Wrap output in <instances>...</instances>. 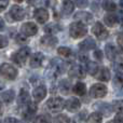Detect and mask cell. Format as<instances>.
<instances>
[{
	"mask_svg": "<svg viewBox=\"0 0 123 123\" xmlns=\"http://www.w3.org/2000/svg\"><path fill=\"white\" fill-rule=\"evenodd\" d=\"M96 78H97L98 80L103 81V82H107V81H109V79H110V72H109V70L107 69L106 67H103L102 69L99 70V72L97 74Z\"/></svg>",
	"mask_w": 123,
	"mask_h": 123,
	"instance_id": "cb8c5ba5",
	"label": "cell"
},
{
	"mask_svg": "<svg viewBox=\"0 0 123 123\" xmlns=\"http://www.w3.org/2000/svg\"><path fill=\"white\" fill-rule=\"evenodd\" d=\"M105 52H106V55L109 60H116V55H117V49L115 48V45L108 43L105 47Z\"/></svg>",
	"mask_w": 123,
	"mask_h": 123,
	"instance_id": "603a6c76",
	"label": "cell"
},
{
	"mask_svg": "<svg viewBox=\"0 0 123 123\" xmlns=\"http://www.w3.org/2000/svg\"><path fill=\"white\" fill-rule=\"evenodd\" d=\"M65 100L61 97H52L47 102V108L51 112H58L65 106Z\"/></svg>",
	"mask_w": 123,
	"mask_h": 123,
	"instance_id": "277c9868",
	"label": "cell"
},
{
	"mask_svg": "<svg viewBox=\"0 0 123 123\" xmlns=\"http://www.w3.org/2000/svg\"><path fill=\"white\" fill-rule=\"evenodd\" d=\"M35 123H51V118L49 115H41L35 120Z\"/></svg>",
	"mask_w": 123,
	"mask_h": 123,
	"instance_id": "d590c367",
	"label": "cell"
},
{
	"mask_svg": "<svg viewBox=\"0 0 123 123\" xmlns=\"http://www.w3.org/2000/svg\"><path fill=\"white\" fill-rule=\"evenodd\" d=\"M8 4H9V0H0V10L3 11L8 6Z\"/></svg>",
	"mask_w": 123,
	"mask_h": 123,
	"instance_id": "60d3db41",
	"label": "cell"
},
{
	"mask_svg": "<svg viewBox=\"0 0 123 123\" xmlns=\"http://www.w3.org/2000/svg\"><path fill=\"white\" fill-rule=\"evenodd\" d=\"M72 92H74L76 95H79V96H83L86 92V87H85V84L82 82H77L74 84V89H72Z\"/></svg>",
	"mask_w": 123,
	"mask_h": 123,
	"instance_id": "484cf974",
	"label": "cell"
},
{
	"mask_svg": "<svg viewBox=\"0 0 123 123\" xmlns=\"http://www.w3.org/2000/svg\"><path fill=\"white\" fill-rule=\"evenodd\" d=\"M92 31H93V34L95 35L99 40H105V39L108 37V30H107L106 27H105L102 23H99V22H96L93 25Z\"/></svg>",
	"mask_w": 123,
	"mask_h": 123,
	"instance_id": "52a82bcc",
	"label": "cell"
},
{
	"mask_svg": "<svg viewBox=\"0 0 123 123\" xmlns=\"http://www.w3.org/2000/svg\"><path fill=\"white\" fill-rule=\"evenodd\" d=\"M15 98V93L13 90H8L6 92H2L1 94V100L3 103H6V104H10L14 100Z\"/></svg>",
	"mask_w": 123,
	"mask_h": 123,
	"instance_id": "44dd1931",
	"label": "cell"
},
{
	"mask_svg": "<svg viewBox=\"0 0 123 123\" xmlns=\"http://www.w3.org/2000/svg\"><path fill=\"white\" fill-rule=\"evenodd\" d=\"M91 96L94 98H102L106 96L107 94V86L103 83H96V84L92 85L91 90H90Z\"/></svg>",
	"mask_w": 123,
	"mask_h": 123,
	"instance_id": "8992f818",
	"label": "cell"
},
{
	"mask_svg": "<svg viewBox=\"0 0 123 123\" xmlns=\"http://www.w3.org/2000/svg\"><path fill=\"white\" fill-rule=\"evenodd\" d=\"M28 1V3H30V4H35L37 2V0H27Z\"/></svg>",
	"mask_w": 123,
	"mask_h": 123,
	"instance_id": "bcb514c9",
	"label": "cell"
},
{
	"mask_svg": "<svg viewBox=\"0 0 123 123\" xmlns=\"http://www.w3.org/2000/svg\"><path fill=\"white\" fill-rule=\"evenodd\" d=\"M0 48L1 49H3V48H6V45H8V39H6V37L4 36H1L0 37Z\"/></svg>",
	"mask_w": 123,
	"mask_h": 123,
	"instance_id": "ab89813d",
	"label": "cell"
},
{
	"mask_svg": "<svg viewBox=\"0 0 123 123\" xmlns=\"http://www.w3.org/2000/svg\"><path fill=\"white\" fill-rule=\"evenodd\" d=\"M61 29H62V27L56 23H51L44 27V31L49 32V34H55V32L60 31Z\"/></svg>",
	"mask_w": 123,
	"mask_h": 123,
	"instance_id": "f546056e",
	"label": "cell"
},
{
	"mask_svg": "<svg viewBox=\"0 0 123 123\" xmlns=\"http://www.w3.org/2000/svg\"><path fill=\"white\" fill-rule=\"evenodd\" d=\"M1 74L8 80H14L17 76V70L14 66L10 65V64H2Z\"/></svg>",
	"mask_w": 123,
	"mask_h": 123,
	"instance_id": "5b68a950",
	"label": "cell"
},
{
	"mask_svg": "<svg viewBox=\"0 0 123 123\" xmlns=\"http://www.w3.org/2000/svg\"><path fill=\"white\" fill-rule=\"evenodd\" d=\"M57 53L58 55H61L62 57H69L71 55V50L69 48H66V47H61L57 49Z\"/></svg>",
	"mask_w": 123,
	"mask_h": 123,
	"instance_id": "d6a6232c",
	"label": "cell"
},
{
	"mask_svg": "<svg viewBox=\"0 0 123 123\" xmlns=\"http://www.w3.org/2000/svg\"><path fill=\"white\" fill-rule=\"evenodd\" d=\"M96 47V42L93 38L89 37L85 40H83L82 42L79 43V49H81L82 51H89V50H92Z\"/></svg>",
	"mask_w": 123,
	"mask_h": 123,
	"instance_id": "ac0fdd59",
	"label": "cell"
},
{
	"mask_svg": "<svg viewBox=\"0 0 123 123\" xmlns=\"http://www.w3.org/2000/svg\"><path fill=\"white\" fill-rule=\"evenodd\" d=\"M119 4H120V6L123 9V0H120V2H119Z\"/></svg>",
	"mask_w": 123,
	"mask_h": 123,
	"instance_id": "7dc6e473",
	"label": "cell"
},
{
	"mask_svg": "<svg viewBox=\"0 0 123 123\" xmlns=\"http://www.w3.org/2000/svg\"><path fill=\"white\" fill-rule=\"evenodd\" d=\"M30 54V49L28 47H25V48H22V49H19L17 52H15L14 54L12 55V61L14 62L15 64H17V65L22 66L25 64L26 60H27V57L29 56Z\"/></svg>",
	"mask_w": 123,
	"mask_h": 123,
	"instance_id": "3957f363",
	"label": "cell"
},
{
	"mask_svg": "<svg viewBox=\"0 0 123 123\" xmlns=\"http://www.w3.org/2000/svg\"><path fill=\"white\" fill-rule=\"evenodd\" d=\"M113 68L118 72H122L123 71V58L121 57L116 58L115 62H113Z\"/></svg>",
	"mask_w": 123,
	"mask_h": 123,
	"instance_id": "836d02e7",
	"label": "cell"
},
{
	"mask_svg": "<svg viewBox=\"0 0 123 123\" xmlns=\"http://www.w3.org/2000/svg\"><path fill=\"white\" fill-rule=\"evenodd\" d=\"M74 2L79 8H85L89 4V0H74Z\"/></svg>",
	"mask_w": 123,
	"mask_h": 123,
	"instance_id": "74e56055",
	"label": "cell"
},
{
	"mask_svg": "<svg viewBox=\"0 0 123 123\" xmlns=\"http://www.w3.org/2000/svg\"><path fill=\"white\" fill-rule=\"evenodd\" d=\"M14 1H16V2H22L23 0H14Z\"/></svg>",
	"mask_w": 123,
	"mask_h": 123,
	"instance_id": "f907efd6",
	"label": "cell"
},
{
	"mask_svg": "<svg viewBox=\"0 0 123 123\" xmlns=\"http://www.w3.org/2000/svg\"><path fill=\"white\" fill-rule=\"evenodd\" d=\"M40 42L43 47L48 48V49H52V48H54L57 44L58 40L56 37L52 36V35H47V36H43L42 38H41Z\"/></svg>",
	"mask_w": 123,
	"mask_h": 123,
	"instance_id": "5bb4252c",
	"label": "cell"
},
{
	"mask_svg": "<svg viewBox=\"0 0 123 123\" xmlns=\"http://www.w3.org/2000/svg\"><path fill=\"white\" fill-rule=\"evenodd\" d=\"M43 60H44V56H43L42 53H40V52H37V53L32 54V56L30 57V67L31 68H38L41 66V64H42Z\"/></svg>",
	"mask_w": 123,
	"mask_h": 123,
	"instance_id": "2e32d148",
	"label": "cell"
},
{
	"mask_svg": "<svg viewBox=\"0 0 123 123\" xmlns=\"http://www.w3.org/2000/svg\"><path fill=\"white\" fill-rule=\"evenodd\" d=\"M21 31L22 34H24L25 36H35V35L38 32V27L35 23L32 22H27V23H24L21 27Z\"/></svg>",
	"mask_w": 123,
	"mask_h": 123,
	"instance_id": "9c48e42d",
	"label": "cell"
},
{
	"mask_svg": "<svg viewBox=\"0 0 123 123\" xmlns=\"http://www.w3.org/2000/svg\"><path fill=\"white\" fill-rule=\"evenodd\" d=\"M79 60L82 62L87 61V55H82V54H80V55H79Z\"/></svg>",
	"mask_w": 123,
	"mask_h": 123,
	"instance_id": "f6af8a7d",
	"label": "cell"
},
{
	"mask_svg": "<svg viewBox=\"0 0 123 123\" xmlns=\"http://www.w3.org/2000/svg\"><path fill=\"white\" fill-rule=\"evenodd\" d=\"M74 4L71 0H64L63 3H62V10L65 14H70V13L74 12Z\"/></svg>",
	"mask_w": 123,
	"mask_h": 123,
	"instance_id": "7402d4cb",
	"label": "cell"
},
{
	"mask_svg": "<svg viewBox=\"0 0 123 123\" xmlns=\"http://www.w3.org/2000/svg\"><path fill=\"white\" fill-rule=\"evenodd\" d=\"M103 113H100L99 111H96V112L92 113L89 117V122L90 123H100L103 121Z\"/></svg>",
	"mask_w": 123,
	"mask_h": 123,
	"instance_id": "4dcf8cb0",
	"label": "cell"
},
{
	"mask_svg": "<svg viewBox=\"0 0 123 123\" xmlns=\"http://www.w3.org/2000/svg\"><path fill=\"white\" fill-rule=\"evenodd\" d=\"M74 18L76 19L77 22H80V23L84 24V25H89V24L93 23V15L89 12H83V11L77 12L76 14H74Z\"/></svg>",
	"mask_w": 123,
	"mask_h": 123,
	"instance_id": "ba28073f",
	"label": "cell"
},
{
	"mask_svg": "<svg viewBox=\"0 0 123 123\" xmlns=\"http://www.w3.org/2000/svg\"><path fill=\"white\" fill-rule=\"evenodd\" d=\"M117 41H118V44H119V47L123 50V35H121V36L118 37Z\"/></svg>",
	"mask_w": 123,
	"mask_h": 123,
	"instance_id": "ee69618b",
	"label": "cell"
},
{
	"mask_svg": "<svg viewBox=\"0 0 123 123\" xmlns=\"http://www.w3.org/2000/svg\"><path fill=\"white\" fill-rule=\"evenodd\" d=\"M4 123H22L19 120L15 119V118H12V117H9L6 119V121H4Z\"/></svg>",
	"mask_w": 123,
	"mask_h": 123,
	"instance_id": "b9f144b4",
	"label": "cell"
},
{
	"mask_svg": "<svg viewBox=\"0 0 123 123\" xmlns=\"http://www.w3.org/2000/svg\"><path fill=\"white\" fill-rule=\"evenodd\" d=\"M103 8L106 11H108V12H111V11H115L116 9H117V6H116V3L113 1H111V0H105L104 3H103Z\"/></svg>",
	"mask_w": 123,
	"mask_h": 123,
	"instance_id": "1f68e13d",
	"label": "cell"
},
{
	"mask_svg": "<svg viewBox=\"0 0 123 123\" xmlns=\"http://www.w3.org/2000/svg\"><path fill=\"white\" fill-rule=\"evenodd\" d=\"M17 103H18L19 106H25V105H28L30 103L29 93L27 92V90L25 89L21 90V92L18 94V97H17Z\"/></svg>",
	"mask_w": 123,
	"mask_h": 123,
	"instance_id": "d6986e66",
	"label": "cell"
},
{
	"mask_svg": "<svg viewBox=\"0 0 123 123\" xmlns=\"http://www.w3.org/2000/svg\"><path fill=\"white\" fill-rule=\"evenodd\" d=\"M34 16L36 18V21L40 24H44L45 22L49 19V12L47 9L44 8H39L35 11Z\"/></svg>",
	"mask_w": 123,
	"mask_h": 123,
	"instance_id": "7c38bea8",
	"label": "cell"
},
{
	"mask_svg": "<svg viewBox=\"0 0 123 123\" xmlns=\"http://www.w3.org/2000/svg\"><path fill=\"white\" fill-rule=\"evenodd\" d=\"M115 87L117 91H121V93L123 94V74L122 72H118L115 77Z\"/></svg>",
	"mask_w": 123,
	"mask_h": 123,
	"instance_id": "d4e9b609",
	"label": "cell"
},
{
	"mask_svg": "<svg viewBox=\"0 0 123 123\" xmlns=\"http://www.w3.org/2000/svg\"><path fill=\"white\" fill-rule=\"evenodd\" d=\"M36 111H37V105L34 104L32 102H30L28 105H26V109L23 113L24 120H25L26 122H29L30 120H32L35 117Z\"/></svg>",
	"mask_w": 123,
	"mask_h": 123,
	"instance_id": "8fae6325",
	"label": "cell"
},
{
	"mask_svg": "<svg viewBox=\"0 0 123 123\" xmlns=\"http://www.w3.org/2000/svg\"><path fill=\"white\" fill-rule=\"evenodd\" d=\"M94 107H95L100 113H103V115H105V116H109L112 112V109H113L112 106H110L109 104H105V103H98V104H96Z\"/></svg>",
	"mask_w": 123,
	"mask_h": 123,
	"instance_id": "ffe728a7",
	"label": "cell"
},
{
	"mask_svg": "<svg viewBox=\"0 0 123 123\" xmlns=\"http://www.w3.org/2000/svg\"><path fill=\"white\" fill-rule=\"evenodd\" d=\"M107 123H117V122H116V121H115V120H112V121H108V122H107Z\"/></svg>",
	"mask_w": 123,
	"mask_h": 123,
	"instance_id": "c3c4849f",
	"label": "cell"
},
{
	"mask_svg": "<svg viewBox=\"0 0 123 123\" xmlns=\"http://www.w3.org/2000/svg\"><path fill=\"white\" fill-rule=\"evenodd\" d=\"M66 69V64L60 58H53L51 61L50 67L45 71V76L49 80H54L58 74H63Z\"/></svg>",
	"mask_w": 123,
	"mask_h": 123,
	"instance_id": "6da1fadb",
	"label": "cell"
},
{
	"mask_svg": "<svg viewBox=\"0 0 123 123\" xmlns=\"http://www.w3.org/2000/svg\"><path fill=\"white\" fill-rule=\"evenodd\" d=\"M86 71L90 74L94 76V74H97L98 72V65L95 62H87L86 64Z\"/></svg>",
	"mask_w": 123,
	"mask_h": 123,
	"instance_id": "f1b7e54d",
	"label": "cell"
},
{
	"mask_svg": "<svg viewBox=\"0 0 123 123\" xmlns=\"http://www.w3.org/2000/svg\"><path fill=\"white\" fill-rule=\"evenodd\" d=\"M112 107L118 113L123 115V100H116L112 104Z\"/></svg>",
	"mask_w": 123,
	"mask_h": 123,
	"instance_id": "e575fe53",
	"label": "cell"
},
{
	"mask_svg": "<svg viewBox=\"0 0 123 123\" xmlns=\"http://www.w3.org/2000/svg\"><path fill=\"white\" fill-rule=\"evenodd\" d=\"M58 90L62 94L64 95H67L70 91V83L68 80H62L58 84Z\"/></svg>",
	"mask_w": 123,
	"mask_h": 123,
	"instance_id": "83f0119b",
	"label": "cell"
},
{
	"mask_svg": "<svg viewBox=\"0 0 123 123\" xmlns=\"http://www.w3.org/2000/svg\"><path fill=\"white\" fill-rule=\"evenodd\" d=\"M65 106H66V109H67L68 111H70V112H76V111H78L79 109H80L81 103L78 98L70 97L66 100Z\"/></svg>",
	"mask_w": 123,
	"mask_h": 123,
	"instance_id": "4fadbf2b",
	"label": "cell"
},
{
	"mask_svg": "<svg viewBox=\"0 0 123 123\" xmlns=\"http://www.w3.org/2000/svg\"><path fill=\"white\" fill-rule=\"evenodd\" d=\"M87 29L85 27L84 24L77 22V23H72L69 27V34L72 38L78 39V38H82L86 35Z\"/></svg>",
	"mask_w": 123,
	"mask_h": 123,
	"instance_id": "7a4b0ae2",
	"label": "cell"
},
{
	"mask_svg": "<svg viewBox=\"0 0 123 123\" xmlns=\"http://www.w3.org/2000/svg\"><path fill=\"white\" fill-rule=\"evenodd\" d=\"M118 21H119V19H118V16L115 14H106L104 17L105 24H106L107 26H109V27H113V26L117 24Z\"/></svg>",
	"mask_w": 123,
	"mask_h": 123,
	"instance_id": "4316f807",
	"label": "cell"
},
{
	"mask_svg": "<svg viewBox=\"0 0 123 123\" xmlns=\"http://www.w3.org/2000/svg\"><path fill=\"white\" fill-rule=\"evenodd\" d=\"M10 16L14 21H22L25 17V11L23 10V8L15 4V6H11V9H10Z\"/></svg>",
	"mask_w": 123,
	"mask_h": 123,
	"instance_id": "30bf717a",
	"label": "cell"
},
{
	"mask_svg": "<svg viewBox=\"0 0 123 123\" xmlns=\"http://www.w3.org/2000/svg\"><path fill=\"white\" fill-rule=\"evenodd\" d=\"M94 55L96 56V58H97L98 61H102V60H103V55H102V52H100L99 50H96V51L94 52Z\"/></svg>",
	"mask_w": 123,
	"mask_h": 123,
	"instance_id": "7bdbcfd3",
	"label": "cell"
},
{
	"mask_svg": "<svg viewBox=\"0 0 123 123\" xmlns=\"http://www.w3.org/2000/svg\"><path fill=\"white\" fill-rule=\"evenodd\" d=\"M122 29H123V23H122Z\"/></svg>",
	"mask_w": 123,
	"mask_h": 123,
	"instance_id": "816d5d0a",
	"label": "cell"
},
{
	"mask_svg": "<svg viewBox=\"0 0 123 123\" xmlns=\"http://www.w3.org/2000/svg\"><path fill=\"white\" fill-rule=\"evenodd\" d=\"M69 74L71 77H74V78L83 79V78H85V69L80 65H74L70 68Z\"/></svg>",
	"mask_w": 123,
	"mask_h": 123,
	"instance_id": "9a60e30c",
	"label": "cell"
},
{
	"mask_svg": "<svg viewBox=\"0 0 123 123\" xmlns=\"http://www.w3.org/2000/svg\"><path fill=\"white\" fill-rule=\"evenodd\" d=\"M32 96H34V98L37 102L42 100L43 98L47 96V87H45L44 85H39V86H37L36 89L34 90V92H32Z\"/></svg>",
	"mask_w": 123,
	"mask_h": 123,
	"instance_id": "e0dca14e",
	"label": "cell"
},
{
	"mask_svg": "<svg viewBox=\"0 0 123 123\" xmlns=\"http://www.w3.org/2000/svg\"><path fill=\"white\" fill-rule=\"evenodd\" d=\"M2 28H3V21L1 19V29H2Z\"/></svg>",
	"mask_w": 123,
	"mask_h": 123,
	"instance_id": "681fc988",
	"label": "cell"
},
{
	"mask_svg": "<svg viewBox=\"0 0 123 123\" xmlns=\"http://www.w3.org/2000/svg\"><path fill=\"white\" fill-rule=\"evenodd\" d=\"M69 122H70L69 118L66 115H60L57 117H55V119H54V123H69Z\"/></svg>",
	"mask_w": 123,
	"mask_h": 123,
	"instance_id": "8d00e7d4",
	"label": "cell"
},
{
	"mask_svg": "<svg viewBox=\"0 0 123 123\" xmlns=\"http://www.w3.org/2000/svg\"><path fill=\"white\" fill-rule=\"evenodd\" d=\"M26 41H27V39H26V36L24 34H19L16 36V42L18 43H25Z\"/></svg>",
	"mask_w": 123,
	"mask_h": 123,
	"instance_id": "f35d334b",
	"label": "cell"
}]
</instances>
